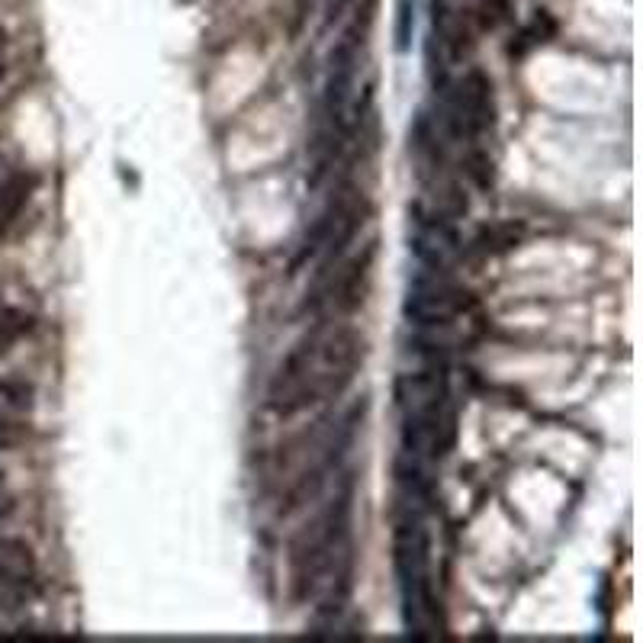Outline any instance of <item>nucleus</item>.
<instances>
[{"label":"nucleus","instance_id":"4","mask_svg":"<svg viewBox=\"0 0 643 643\" xmlns=\"http://www.w3.org/2000/svg\"><path fill=\"white\" fill-rule=\"evenodd\" d=\"M477 309V296L463 286L450 284L447 274H431L422 271L412 277L406 302H403V316L409 319V325L437 332L447 329L457 316L473 312Z\"/></svg>","mask_w":643,"mask_h":643},{"label":"nucleus","instance_id":"22","mask_svg":"<svg viewBox=\"0 0 643 643\" xmlns=\"http://www.w3.org/2000/svg\"><path fill=\"white\" fill-rule=\"evenodd\" d=\"M3 49H7V33L0 29V59H3Z\"/></svg>","mask_w":643,"mask_h":643},{"label":"nucleus","instance_id":"7","mask_svg":"<svg viewBox=\"0 0 643 643\" xmlns=\"http://www.w3.org/2000/svg\"><path fill=\"white\" fill-rule=\"evenodd\" d=\"M457 425H454V412L441 409V412H412L403 416V429H399V450L409 457H422V460H437L454 447Z\"/></svg>","mask_w":643,"mask_h":643},{"label":"nucleus","instance_id":"1","mask_svg":"<svg viewBox=\"0 0 643 643\" xmlns=\"http://www.w3.org/2000/svg\"><path fill=\"white\" fill-rule=\"evenodd\" d=\"M351 508H355V477L345 473L335 499L329 502L306 531L296 534L289 547V570H293V602H309L322 589L329 570L335 567L338 554L351 541Z\"/></svg>","mask_w":643,"mask_h":643},{"label":"nucleus","instance_id":"10","mask_svg":"<svg viewBox=\"0 0 643 643\" xmlns=\"http://www.w3.org/2000/svg\"><path fill=\"white\" fill-rule=\"evenodd\" d=\"M355 567H358V554H355V541L345 544V551L338 554L335 567L329 570L322 589L316 592L319 595V605H316V615L322 621H335L348 602H351V592H355Z\"/></svg>","mask_w":643,"mask_h":643},{"label":"nucleus","instance_id":"14","mask_svg":"<svg viewBox=\"0 0 643 643\" xmlns=\"http://www.w3.org/2000/svg\"><path fill=\"white\" fill-rule=\"evenodd\" d=\"M557 36V20L551 16V10H537L534 20L518 33V42L508 46V55L511 59H521L524 52H531L534 46H544Z\"/></svg>","mask_w":643,"mask_h":643},{"label":"nucleus","instance_id":"20","mask_svg":"<svg viewBox=\"0 0 643 643\" xmlns=\"http://www.w3.org/2000/svg\"><path fill=\"white\" fill-rule=\"evenodd\" d=\"M351 0H329V7H325V26H332L338 16H342V10L348 7Z\"/></svg>","mask_w":643,"mask_h":643},{"label":"nucleus","instance_id":"11","mask_svg":"<svg viewBox=\"0 0 643 643\" xmlns=\"http://www.w3.org/2000/svg\"><path fill=\"white\" fill-rule=\"evenodd\" d=\"M393 477H396V486L409 499V505L429 508L434 502V477L429 473L422 457H409V454L399 450V457L393 463Z\"/></svg>","mask_w":643,"mask_h":643},{"label":"nucleus","instance_id":"3","mask_svg":"<svg viewBox=\"0 0 643 643\" xmlns=\"http://www.w3.org/2000/svg\"><path fill=\"white\" fill-rule=\"evenodd\" d=\"M496 123V94L483 69H470L444 97V129L454 143H477Z\"/></svg>","mask_w":643,"mask_h":643},{"label":"nucleus","instance_id":"21","mask_svg":"<svg viewBox=\"0 0 643 643\" xmlns=\"http://www.w3.org/2000/svg\"><path fill=\"white\" fill-rule=\"evenodd\" d=\"M13 511H16V499L7 490H0V521L13 518Z\"/></svg>","mask_w":643,"mask_h":643},{"label":"nucleus","instance_id":"13","mask_svg":"<svg viewBox=\"0 0 643 643\" xmlns=\"http://www.w3.org/2000/svg\"><path fill=\"white\" fill-rule=\"evenodd\" d=\"M524 242V225L521 222H502V225H486L477 232V238L470 242V251L480 258H496L511 248H518Z\"/></svg>","mask_w":643,"mask_h":643},{"label":"nucleus","instance_id":"9","mask_svg":"<svg viewBox=\"0 0 643 643\" xmlns=\"http://www.w3.org/2000/svg\"><path fill=\"white\" fill-rule=\"evenodd\" d=\"M360 187L358 184H351V181H345L338 190H335V197L325 203V210L316 215V222L309 225V232L302 235V242H299V248H296V255L289 258V274H299L312 258H319L322 255V248L329 245V238H332V232H335V225H338V219L345 213V207L351 203V197L358 194Z\"/></svg>","mask_w":643,"mask_h":643},{"label":"nucleus","instance_id":"8","mask_svg":"<svg viewBox=\"0 0 643 643\" xmlns=\"http://www.w3.org/2000/svg\"><path fill=\"white\" fill-rule=\"evenodd\" d=\"M393 399L403 416L447 409V399H450L447 370L441 363H422L419 370L399 373L393 383Z\"/></svg>","mask_w":643,"mask_h":643},{"label":"nucleus","instance_id":"16","mask_svg":"<svg viewBox=\"0 0 643 643\" xmlns=\"http://www.w3.org/2000/svg\"><path fill=\"white\" fill-rule=\"evenodd\" d=\"M463 174H467L480 190H493V184H496V168H493L490 151H483V148H470V151H467V158H463Z\"/></svg>","mask_w":643,"mask_h":643},{"label":"nucleus","instance_id":"18","mask_svg":"<svg viewBox=\"0 0 643 643\" xmlns=\"http://www.w3.org/2000/svg\"><path fill=\"white\" fill-rule=\"evenodd\" d=\"M412 33H416V0H396V26H393L396 52H406L412 46Z\"/></svg>","mask_w":643,"mask_h":643},{"label":"nucleus","instance_id":"12","mask_svg":"<svg viewBox=\"0 0 643 643\" xmlns=\"http://www.w3.org/2000/svg\"><path fill=\"white\" fill-rule=\"evenodd\" d=\"M36 187H39V177L33 171H16L0 184V235L23 215Z\"/></svg>","mask_w":643,"mask_h":643},{"label":"nucleus","instance_id":"5","mask_svg":"<svg viewBox=\"0 0 643 643\" xmlns=\"http://www.w3.org/2000/svg\"><path fill=\"white\" fill-rule=\"evenodd\" d=\"M412 219V235H409V251L416 255V261L422 264V271L431 274H447L450 258L460 251V235L454 228V219L444 213H429L422 203L409 207Z\"/></svg>","mask_w":643,"mask_h":643},{"label":"nucleus","instance_id":"6","mask_svg":"<svg viewBox=\"0 0 643 643\" xmlns=\"http://www.w3.org/2000/svg\"><path fill=\"white\" fill-rule=\"evenodd\" d=\"M39 592V560L23 537L0 534V608L16 611Z\"/></svg>","mask_w":643,"mask_h":643},{"label":"nucleus","instance_id":"19","mask_svg":"<svg viewBox=\"0 0 643 643\" xmlns=\"http://www.w3.org/2000/svg\"><path fill=\"white\" fill-rule=\"evenodd\" d=\"M26 434L29 429L20 422V416L0 406V450H16L26 441Z\"/></svg>","mask_w":643,"mask_h":643},{"label":"nucleus","instance_id":"17","mask_svg":"<svg viewBox=\"0 0 643 643\" xmlns=\"http://www.w3.org/2000/svg\"><path fill=\"white\" fill-rule=\"evenodd\" d=\"M473 20L480 29H499L505 23L515 20V3L511 0H480V7L473 10Z\"/></svg>","mask_w":643,"mask_h":643},{"label":"nucleus","instance_id":"2","mask_svg":"<svg viewBox=\"0 0 643 643\" xmlns=\"http://www.w3.org/2000/svg\"><path fill=\"white\" fill-rule=\"evenodd\" d=\"M429 531L416 515L396 524L393 531V570L399 579V595H403V621L406 631L422 638L425 615L434 611V592L429 579Z\"/></svg>","mask_w":643,"mask_h":643},{"label":"nucleus","instance_id":"15","mask_svg":"<svg viewBox=\"0 0 643 643\" xmlns=\"http://www.w3.org/2000/svg\"><path fill=\"white\" fill-rule=\"evenodd\" d=\"M33 329V319L23 309H0V358Z\"/></svg>","mask_w":643,"mask_h":643}]
</instances>
